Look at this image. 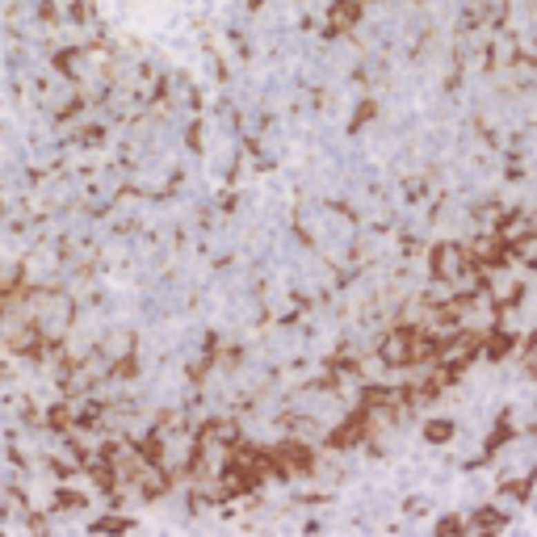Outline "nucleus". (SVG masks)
<instances>
[{
	"label": "nucleus",
	"instance_id": "obj_8",
	"mask_svg": "<svg viewBox=\"0 0 537 537\" xmlns=\"http://www.w3.org/2000/svg\"><path fill=\"white\" fill-rule=\"evenodd\" d=\"M533 482H537V466H533V470H529L525 478H516V482H504V496H512V500H529Z\"/></svg>",
	"mask_w": 537,
	"mask_h": 537
},
{
	"label": "nucleus",
	"instance_id": "obj_9",
	"mask_svg": "<svg viewBox=\"0 0 537 537\" xmlns=\"http://www.w3.org/2000/svg\"><path fill=\"white\" fill-rule=\"evenodd\" d=\"M508 520H504V512H496V508H482V512H474V529H491V533H500Z\"/></svg>",
	"mask_w": 537,
	"mask_h": 537
},
{
	"label": "nucleus",
	"instance_id": "obj_17",
	"mask_svg": "<svg viewBox=\"0 0 537 537\" xmlns=\"http://www.w3.org/2000/svg\"><path fill=\"white\" fill-rule=\"evenodd\" d=\"M533 433H537V424H533Z\"/></svg>",
	"mask_w": 537,
	"mask_h": 537
},
{
	"label": "nucleus",
	"instance_id": "obj_15",
	"mask_svg": "<svg viewBox=\"0 0 537 537\" xmlns=\"http://www.w3.org/2000/svg\"><path fill=\"white\" fill-rule=\"evenodd\" d=\"M92 474H97V482H101V487H110V482H114V474H110V466H97Z\"/></svg>",
	"mask_w": 537,
	"mask_h": 537
},
{
	"label": "nucleus",
	"instance_id": "obj_5",
	"mask_svg": "<svg viewBox=\"0 0 537 537\" xmlns=\"http://www.w3.org/2000/svg\"><path fill=\"white\" fill-rule=\"evenodd\" d=\"M512 344H516V340H512V332H491L487 340H482V353H487L491 361H500V357H508V353H512Z\"/></svg>",
	"mask_w": 537,
	"mask_h": 537
},
{
	"label": "nucleus",
	"instance_id": "obj_4",
	"mask_svg": "<svg viewBox=\"0 0 537 537\" xmlns=\"http://www.w3.org/2000/svg\"><path fill=\"white\" fill-rule=\"evenodd\" d=\"M365 416H369V407H361L357 416H349V420L336 428V433H332V445H336V449H349V445H357V441L365 437Z\"/></svg>",
	"mask_w": 537,
	"mask_h": 537
},
{
	"label": "nucleus",
	"instance_id": "obj_12",
	"mask_svg": "<svg viewBox=\"0 0 537 537\" xmlns=\"http://www.w3.org/2000/svg\"><path fill=\"white\" fill-rule=\"evenodd\" d=\"M437 533H462V520H458V516H445V520L437 525Z\"/></svg>",
	"mask_w": 537,
	"mask_h": 537
},
{
	"label": "nucleus",
	"instance_id": "obj_13",
	"mask_svg": "<svg viewBox=\"0 0 537 537\" xmlns=\"http://www.w3.org/2000/svg\"><path fill=\"white\" fill-rule=\"evenodd\" d=\"M365 118H373V101H365V105H361V110H357V118H353V130H357V126H361Z\"/></svg>",
	"mask_w": 537,
	"mask_h": 537
},
{
	"label": "nucleus",
	"instance_id": "obj_14",
	"mask_svg": "<svg viewBox=\"0 0 537 537\" xmlns=\"http://www.w3.org/2000/svg\"><path fill=\"white\" fill-rule=\"evenodd\" d=\"M525 369H529V378H537V344H529V361H525Z\"/></svg>",
	"mask_w": 537,
	"mask_h": 537
},
{
	"label": "nucleus",
	"instance_id": "obj_3",
	"mask_svg": "<svg viewBox=\"0 0 537 537\" xmlns=\"http://www.w3.org/2000/svg\"><path fill=\"white\" fill-rule=\"evenodd\" d=\"M277 458H282L286 474H311V470H315V453H311L306 445H298V441H286V445L277 449Z\"/></svg>",
	"mask_w": 537,
	"mask_h": 537
},
{
	"label": "nucleus",
	"instance_id": "obj_2",
	"mask_svg": "<svg viewBox=\"0 0 537 537\" xmlns=\"http://www.w3.org/2000/svg\"><path fill=\"white\" fill-rule=\"evenodd\" d=\"M411 353H416V328H399L382 344V361L387 365H411Z\"/></svg>",
	"mask_w": 537,
	"mask_h": 537
},
{
	"label": "nucleus",
	"instance_id": "obj_16",
	"mask_svg": "<svg viewBox=\"0 0 537 537\" xmlns=\"http://www.w3.org/2000/svg\"><path fill=\"white\" fill-rule=\"evenodd\" d=\"M97 529H130L126 520H97Z\"/></svg>",
	"mask_w": 537,
	"mask_h": 537
},
{
	"label": "nucleus",
	"instance_id": "obj_11",
	"mask_svg": "<svg viewBox=\"0 0 537 537\" xmlns=\"http://www.w3.org/2000/svg\"><path fill=\"white\" fill-rule=\"evenodd\" d=\"M84 500L76 496V491H59V508H80Z\"/></svg>",
	"mask_w": 537,
	"mask_h": 537
},
{
	"label": "nucleus",
	"instance_id": "obj_7",
	"mask_svg": "<svg viewBox=\"0 0 537 537\" xmlns=\"http://www.w3.org/2000/svg\"><path fill=\"white\" fill-rule=\"evenodd\" d=\"M424 437L433 441V445H445V441L453 437V420H428V424H424Z\"/></svg>",
	"mask_w": 537,
	"mask_h": 537
},
{
	"label": "nucleus",
	"instance_id": "obj_6",
	"mask_svg": "<svg viewBox=\"0 0 537 537\" xmlns=\"http://www.w3.org/2000/svg\"><path fill=\"white\" fill-rule=\"evenodd\" d=\"M357 13H361V5H357V0H340V5L332 9V30L353 26V21H357Z\"/></svg>",
	"mask_w": 537,
	"mask_h": 537
},
{
	"label": "nucleus",
	"instance_id": "obj_10",
	"mask_svg": "<svg viewBox=\"0 0 537 537\" xmlns=\"http://www.w3.org/2000/svg\"><path fill=\"white\" fill-rule=\"evenodd\" d=\"M508 437H512V428H508V420H500V428H496V433H491V441H487V453H496Z\"/></svg>",
	"mask_w": 537,
	"mask_h": 537
},
{
	"label": "nucleus",
	"instance_id": "obj_1",
	"mask_svg": "<svg viewBox=\"0 0 537 537\" xmlns=\"http://www.w3.org/2000/svg\"><path fill=\"white\" fill-rule=\"evenodd\" d=\"M466 268H470V256H466L458 244H437V248H433V273H437L441 282L462 277Z\"/></svg>",
	"mask_w": 537,
	"mask_h": 537
}]
</instances>
